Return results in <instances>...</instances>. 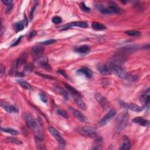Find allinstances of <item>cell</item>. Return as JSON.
<instances>
[{
    "label": "cell",
    "mask_w": 150,
    "mask_h": 150,
    "mask_svg": "<svg viewBox=\"0 0 150 150\" xmlns=\"http://www.w3.org/2000/svg\"><path fill=\"white\" fill-rule=\"evenodd\" d=\"M97 10L104 14H117L120 11V8L114 2H110L107 7H105L102 4L97 5Z\"/></svg>",
    "instance_id": "obj_1"
},
{
    "label": "cell",
    "mask_w": 150,
    "mask_h": 150,
    "mask_svg": "<svg viewBox=\"0 0 150 150\" xmlns=\"http://www.w3.org/2000/svg\"><path fill=\"white\" fill-rule=\"evenodd\" d=\"M129 121V116L127 112L121 114L117 120L116 125V132L120 133L121 131L125 128Z\"/></svg>",
    "instance_id": "obj_2"
},
{
    "label": "cell",
    "mask_w": 150,
    "mask_h": 150,
    "mask_svg": "<svg viewBox=\"0 0 150 150\" xmlns=\"http://www.w3.org/2000/svg\"><path fill=\"white\" fill-rule=\"evenodd\" d=\"M77 131L81 135L90 137V138H97V134L95 128L92 127H82L77 128Z\"/></svg>",
    "instance_id": "obj_3"
},
{
    "label": "cell",
    "mask_w": 150,
    "mask_h": 150,
    "mask_svg": "<svg viewBox=\"0 0 150 150\" xmlns=\"http://www.w3.org/2000/svg\"><path fill=\"white\" fill-rule=\"evenodd\" d=\"M24 120L27 125V126L32 130L38 131V123L36 120L33 118V117L28 112H26L24 115Z\"/></svg>",
    "instance_id": "obj_4"
},
{
    "label": "cell",
    "mask_w": 150,
    "mask_h": 150,
    "mask_svg": "<svg viewBox=\"0 0 150 150\" xmlns=\"http://www.w3.org/2000/svg\"><path fill=\"white\" fill-rule=\"evenodd\" d=\"M109 68L110 69L111 72L115 73L120 78L127 79V78L128 76L127 72L124 70V69L119 65H117L115 64H112L110 65Z\"/></svg>",
    "instance_id": "obj_5"
},
{
    "label": "cell",
    "mask_w": 150,
    "mask_h": 150,
    "mask_svg": "<svg viewBox=\"0 0 150 150\" xmlns=\"http://www.w3.org/2000/svg\"><path fill=\"white\" fill-rule=\"evenodd\" d=\"M48 130L50 134L55 138V139L56 141H57L59 146L61 147H64L66 145V141L64 140V138L62 137L59 131L53 127H49Z\"/></svg>",
    "instance_id": "obj_6"
},
{
    "label": "cell",
    "mask_w": 150,
    "mask_h": 150,
    "mask_svg": "<svg viewBox=\"0 0 150 150\" xmlns=\"http://www.w3.org/2000/svg\"><path fill=\"white\" fill-rule=\"evenodd\" d=\"M116 115V111L114 109H111V110L109 111L108 113L105 115L103 119L99 121V125L100 126H104L106 125L111 120L112 117H114Z\"/></svg>",
    "instance_id": "obj_7"
},
{
    "label": "cell",
    "mask_w": 150,
    "mask_h": 150,
    "mask_svg": "<svg viewBox=\"0 0 150 150\" xmlns=\"http://www.w3.org/2000/svg\"><path fill=\"white\" fill-rule=\"evenodd\" d=\"M95 99L97 102L100 104V106L104 109H108L110 107V103L107 100V99L99 93H96L95 95Z\"/></svg>",
    "instance_id": "obj_8"
},
{
    "label": "cell",
    "mask_w": 150,
    "mask_h": 150,
    "mask_svg": "<svg viewBox=\"0 0 150 150\" xmlns=\"http://www.w3.org/2000/svg\"><path fill=\"white\" fill-rule=\"evenodd\" d=\"M120 104H121V106L123 107H124L125 108H127L131 110H132L133 111H136V112H140V111H142L144 109V107L139 106L138 105L136 104L133 103H124L122 102Z\"/></svg>",
    "instance_id": "obj_9"
},
{
    "label": "cell",
    "mask_w": 150,
    "mask_h": 150,
    "mask_svg": "<svg viewBox=\"0 0 150 150\" xmlns=\"http://www.w3.org/2000/svg\"><path fill=\"white\" fill-rule=\"evenodd\" d=\"M72 27H80V28H87L88 24L86 22L83 21H78V22H73L71 23H69L66 25H65L62 29H61L62 31L63 30H66L68 29H70Z\"/></svg>",
    "instance_id": "obj_10"
},
{
    "label": "cell",
    "mask_w": 150,
    "mask_h": 150,
    "mask_svg": "<svg viewBox=\"0 0 150 150\" xmlns=\"http://www.w3.org/2000/svg\"><path fill=\"white\" fill-rule=\"evenodd\" d=\"M44 50L45 48L44 47L40 46H35L32 47L31 49V52L35 57H36L37 59H39L42 56Z\"/></svg>",
    "instance_id": "obj_11"
},
{
    "label": "cell",
    "mask_w": 150,
    "mask_h": 150,
    "mask_svg": "<svg viewBox=\"0 0 150 150\" xmlns=\"http://www.w3.org/2000/svg\"><path fill=\"white\" fill-rule=\"evenodd\" d=\"M1 106L8 113H14V112H17L18 111V109L14 106L10 105L8 103L5 101H1Z\"/></svg>",
    "instance_id": "obj_12"
},
{
    "label": "cell",
    "mask_w": 150,
    "mask_h": 150,
    "mask_svg": "<svg viewBox=\"0 0 150 150\" xmlns=\"http://www.w3.org/2000/svg\"><path fill=\"white\" fill-rule=\"evenodd\" d=\"M97 69L102 74L104 75V76L110 75L111 73L110 68L107 65L103 63L98 64L97 65Z\"/></svg>",
    "instance_id": "obj_13"
},
{
    "label": "cell",
    "mask_w": 150,
    "mask_h": 150,
    "mask_svg": "<svg viewBox=\"0 0 150 150\" xmlns=\"http://www.w3.org/2000/svg\"><path fill=\"white\" fill-rule=\"evenodd\" d=\"M140 102L144 106V107L148 106L150 102V97H149V89L147 91V93H143L140 97Z\"/></svg>",
    "instance_id": "obj_14"
},
{
    "label": "cell",
    "mask_w": 150,
    "mask_h": 150,
    "mask_svg": "<svg viewBox=\"0 0 150 150\" xmlns=\"http://www.w3.org/2000/svg\"><path fill=\"white\" fill-rule=\"evenodd\" d=\"M77 73L84 75L87 78H91L93 76L92 71L87 68H82L77 70Z\"/></svg>",
    "instance_id": "obj_15"
},
{
    "label": "cell",
    "mask_w": 150,
    "mask_h": 150,
    "mask_svg": "<svg viewBox=\"0 0 150 150\" xmlns=\"http://www.w3.org/2000/svg\"><path fill=\"white\" fill-rule=\"evenodd\" d=\"M131 148V142L129 138L127 136H124L123 138L122 142L120 145V149L123 150H128Z\"/></svg>",
    "instance_id": "obj_16"
},
{
    "label": "cell",
    "mask_w": 150,
    "mask_h": 150,
    "mask_svg": "<svg viewBox=\"0 0 150 150\" xmlns=\"http://www.w3.org/2000/svg\"><path fill=\"white\" fill-rule=\"evenodd\" d=\"M38 62L40 64V65L44 69H50V66L49 65L48 59L47 58L45 57H41L39 59H38Z\"/></svg>",
    "instance_id": "obj_17"
},
{
    "label": "cell",
    "mask_w": 150,
    "mask_h": 150,
    "mask_svg": "<svg viewBox=\"0 0 150 150\" xmlns=\"http://www.w3.org/2000/svg\"><path fill=\"white\" fill-rule=\"evenodd\" d=\"M74 100L75 101V102L76 103L77 105L82 110H86L87 109V106L86 104L85 103V102L82 100L81 99V96H72Z\"/></svg>",
    "instance_id": "obj_18"
},
{
    "label": "cell",
    "mask_w": 150,
    "mask_h": 150,
    "mask_svg": "<svg viewBox=\"0 0 150 150\" xmlns=\"http://www.w3.org/2000/svg\"><path fill=\"white\" fill-rule=\"evenodd\" d=\"M35 143L38 149H45L46 147L43 140V138L42 137L36 136L35 137Z\"/></svg>",
    "instance_id": "obj_19"
},
{
    "label": "cell",
    "mask_w": 150,
    "mask_h": 150,
    "mask_svg": "<svg viewBox=\"0 0 150 150\" xmlns=\"http://www.w3.org/2000/svg\"><path fill=\"white\" fill-rule=\"evenodd\" d=\"M72 113L73 116L76 117L78 120L82 123H85L86 121V117L83 115L82 112H81L80 111L77 110H73Z\"/></svg>",
    "instance_id": "obj_20"
},
{
    "label": "cell",
    "mask_w": 150,
    "mask_h": 150,
    "mask_svg": "<svg viewBox=\"0 0 150 150\" xmlns=\"http://www.w3.org/2000/svg\"><path fill=\"white\" fill-rule=\"evenodd\" d=\"M133 121L134 123H137L143 127H147L149 124V121L146 119H143L141 117H137L134 118L133 120Z\"/></svg>",
    "instance_id": "obj_21"
},
{
    "label": "cell",
    "mask_w": 150,
    "mask_h": 150,
    "mask_svg": "<svg viewBox=\"0 0 150 150\" xmlns=\"http://www.w3.org/2000/svg\"><path fill=\"white\" fill-rule=\"evenodd\" d=\"M74 51L80 54H86L90 51V48L87 45H83L74 49Z\"/></svg>",
    "instance_id": "obj_22"
},
{
    "label": "cell",
    "mask_w": 150,
    "mask_h": 150,
    "mask_svg": "<svg viewBox=\"0 0 150 150\" xmlns=\"http://www.w3.org/2000/svg\"><path fill=\"white\" fill-rule=\"evenodd\" d=\"M65 86L66 87V89L71 93L72 96H81V94L80 92H79L76 89H74V87H73L72 86L69 85V84L67 83H65Z\"/></svg>",
    "instance_id": "obj_23"
},
{
    "label": "cell",
    "mask_w": 150,
    "mask_h": 150,
    "mask_svg": "<svg viewBox=\"0 0 150 150\" xmlns=\"http://www.w3.org/2000/svg\"><path fill=\"white\" fill-rule=\"evenodd\" d=\"M91 26L96 31H103V30H105L107 29V28L105 25H104L100 23L96 22H93L91 24Z\"/></svg>",
    "instance_id": "obj_24"
},
{
    "label": "cell",
    "mask_w": 150,
    "mask_h": 150,
    "mask_svg": "<svg viewBox=\"0 0 150 150\" xmlns=\"http://www.w3.org/2000/svg\"><path fill=\"white\" fill-rule=\"evenodd\" d=\"M1 131H3V132L11 134L12 136H17V135L19 134V132L17 130L13 129V128H3V127H1Z\"/></svg>",
    "instance_id": "obj_25"
},
{
    "label": "cell",
    "mask_w": 150,
    "mask_h": 150,
    "mask_svg": "<svg viewBox=\"0 0 150 150\" xmlns=\"http://www.w3.org/2000/svg\"><path fill=\"white\" fill-rule=\"evenodd\" d=\"M16 82L21 85V86L22 88H24V89H25L26 90H29V89H31V85L27 82H26L24 80L18 79V80H16Z\"/></svg>",
    "instance_id": "obj_26"
},
{
    "label": "cell",
    "mask_w": 150,
    "mask_h": 150,
    "mask_svg": "<svg viewBox=\"0 0 150 150\" xmlns=\"http://www.w3.org/2000/svg\"><path fill=\"white\" fill-rule=\"evenodd\" d=\"M24 22L20 21V22H16L15 24L14 25V28H15V30L16 32H20L22 30H23L24 29Z\"/></svg>",
    "instance_id": "obj_27"
},
{
    "label": "cell",
    "mask_w": 150,
    "mask_h": 150,
    "mask_svg": "<svg viewBox=\"0 0 150 150\" xmlns=\"http://www.w3.org/2000/svg\"><path fill=\"white\" fill-rule=\"evenodd\" d=\"M6 141L8 142L12 143V144H22V142L21 140L17 139L16 138L12 137H7L6 138Z\"/></svg>",
    "instance_id": "obj_28"
},
{
    "label": "cell",
    "mask_w": 150,
    "mask_h": 150,
    "mask_svg": "<svg viewBox=\"0 0 150 150\" xmlns=\"http://www.w3.org/2000/svg\"><path fill=\"white\" fill-rule=\"evenodd\" d=\"M125 33L131 36H134V37H138L141 35V32L136 31V30H130V31H127L125 32Z\"/></svg>",
    "instance_id": "obj_29"
},
{
    "label": "cell",
    "mask_w": 150,
    "mask_h": 150,
    "mask_svg": "<svg viewBox=\"0 0 150 150\" xmlns=\"http://www.w3.org/2000/svg\"><path fill=\"white\" fill-rule=\"evenodd\" d=\"M57 114L59 115V116L63 117L65 118V119H68L69 118V116H68L67 112H66V111H65L64 110H63L58 109V110H57Z\"/></svg>",
    "instance_id": "obj_30"
},
{
    "label": "cell",
    "mask_w": 150,
    "mask_h": 150,
    "mask_svg": "<svg viewBox=\"0 0 150 150\" xmlns=\"http://www.w3.org/2000/svg\"><path fill=\"white\" fill-rule=\"evenodd\" d=\"M52 21L55 24H59L62 22V18H61L60 16H55L52 18Z\"/></svg>",
    "instance_id": "obj_31"
},
{
    "label": "cell",
    "mask_w": 150,
    "mask_h": 150,
    "mask_svg": "<svg viewBox=\"0 0 150 150\" xmlns=\"http://www.w3.org/2000/svg\"><path fill=\"white\" fill-rule=\"evenodd\" d=\"M59 93L61 94V95L64 97V99L65 100H68V98H69V96H68V94L66 92L65 90H64L63 89H59Z\"/></svg>",
    "instance_id": "obj_32"
},
{
    "label": "cell",
    "mask_w": 150,
    "mask_h": 150,
    "mask_svg": "<svg viewBox=\"0 0 150 150\" xmlns=\"http://www.w3.org/2000/svg\"><path fill=\"white\" fill-rule=\"evenodd\" d=\"M80 8L82 10V11H83L85 12H90V8L87 7L84 3H82L80 4Z\"/></svg>",
    "instance_id": "obj_33"
},
{
    "label": "cell",
    "mask_w": 150,
    "mask_h": 150,
    "mask_svg": "<svg viewBox=\"0 0 150 150\" xmlns=\"http://www.w3.org/2000/svg\"><path fill=\"white\" fill-rule=\"evenodd\" d=\"M56 42V40H49L48 41H44V42H40L41 44L42 45H50L52 44H54Z\"/></svg>",
    "instance_id": "obj_34"
},
{
    "label": "cell",
    "mask_w": 150,
    "mask_h": 150,
    "mask_svg": "<svg viewBox=\"0 0 150 150\" xmlns=\"http://www.w3.org/2000/svg\"><path fill=\"white\" fill-rule=\"evenodd\" d=\"M40 98H41V100L45 103H46L48 101V97L46 96V95H45V93H41L40 94Z\"/></svg>",
    "instance_id": "obj_35"
},
{
    "label": "cell",
    "mask_w": 150,
    "mask_h": 150,
    "mask_svg": "<svg viewBox=\"0 0 150 150\" xmlns=\"http://www.w3.org/2000/svg\"><path fill=\"white\" fill-rule=\"evenodd\" d=\"M21 40H22V36H20L16 40V41L15 42H14V43H13V44H12V45H11V46H16V45H18L20 43V42H21Z\"/></svg>",
    "instance_id": "obj_36"
},
{
    "label": "cell",
    "mask_w": 150,
    "mask_h": 150,
    "mask_svg": "<svg viewBox=\"0 0 150 150\" xmlns=\"http://www.w3.org/2000/svg\"><path fill=\"white\" fill-rule=\"evenodd\" d=\"M2 3L6 5L7 7H9L11 5H12V1H11V0H3L2 1Z\"/></svg>",
    "instance_id": "obj_37"
},
{
    "label": "cell",
    "mask_w": 150,
    "mask_h": 150,
    "mask_svg": "<svg viewBox=\"0 0 150 150\" xmlns=\"http://www.w3.org/2000/svg\"><path fill=\"white\" fill-rule=\"evenodd\" d=\"M36 31H32L31 32L29 33V34L28 35V38H32L33 37H34L36 35Z\"/></svg>",
    "instance_id": "obj_38"
},
{
    "label": "cell",
    "mask_w": 150,
    "mask_h": 150,
    "mask_svg": "<svg viewBox=\"0 0 150 150\" xmlns=\"http://www.w3.org/2000/svg\"><path fill=\"white\" fill-rule=\"evenodd\" d=\"M5 73V68L4 66L1 64V66H0V73L1 75H3Z\"/></svg>",
    "instance_id": "obj_39"
},
{
    "label": "cell",
    "mask_w": 150,
    "mask_h": 150,
    "mask_svg": "<svg viewBox=\"0 0 150 150\" xmlns=\"http://www.w3.org/2000/svg\"><path fill=\"white\" fill-rule=\"evenodd\" d=\"M35 7H33V8L32 9V10H31V13H30V20H31V21H32V18H33V11H34V10H35Z\"/></svg>",
    "instance_id": "obj_40"
},
{
    "label": "cell",
    "mask_w": 150,
    "mask_h": 150,
    "mask_svg": "<svg viewBox=\"0 0 150 150\" xmlns=\"http://www.w3.org/2000/svg\"><path fill=\"white\" fill-rule=\"evenodd\" d=\"M58 73H59L60 74H62L63 76L65 78H67V75H66V73H65L63 70H58Z\"/></svg>",
    "instance_id": "obj_41"
},
{
    "label": "cell",
    "mask_w": 150,
    "mask_h": 150,
    "mask_svg": "<svg viewBox=\"0 0 150 150\" xmlns=\"http://www.w3.org/2000/svg\"><path fill=\"white\" fill-rule=\"evenodd\" d=\"M38 74H40L41 76H43V77H45L47 79H53L52 77H50V76H47V75L46 74H40V73H38Z\"/></svg>",
    "instance_id": "obj_42"
},
{
    "label": "cell",
    "mask_w": 150,
    "mask_h": 150,
    "mask_svg": "<svg viewBox=\"0 0 150 150\" xmlns=\"http://www.w3.org/2000/svg\"><path fill=\"white\" fill-rule=\"evenodd\" d=\"M24 25H25V26H27L28 24V20L26 16H25V19H24Z\"/></svg>",
    "instance_id": "obj_43"
}]
</instances>
